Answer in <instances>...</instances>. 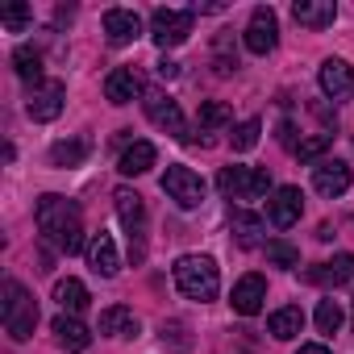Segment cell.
Listing matches in <instances>:
<instances>
[{
    "label": "cell",
    "mask_w": 354,
    "mask_h": 354,
    "mask_svg": "<svg viewBox=\"0 0 354 354\" xmlns=\"http://www.w3.org/2000/svg\"><path fill=\"white\" fill-rule=\"evenodd\" d=\"M196 121H201V129H221V125L234 121V113H230V104H221V100H205Z\"/></svg>",
    "instance_id": "obj_28"
},
{
    "label": "cell",
    "mask_w": 354,
    "mask_h": 354,
    "mask_svg": "<svg viewBox=\"0 0 354 354\" xmlns=\"http://www.w3.org/2000/svg\"><path fill=\"white\" fill-rule=\"evenodd\" d=\"M350 184H354V175H350V162H342V158H325V162L313 167V188L321 196H329V201L342 196Z\"/></svg>",
    "instance_id": "obj_12"
},
{
    "label": "cell",
    "mask_w": 354,
    "mask_h": 354,
    "mask_svg": "<svg viewBox=\"0 0 354 354\" xmlns=\"http://www.w3.org/2000/svg\"><path fill=\"white\" fill-rule=\"evenodd\" d=\"M300 213H304V192H300V188L283 184V188L271 192V201H267V221H271L275 230H292V225L300 221Z\"/></svg>",
    "instance_id": "obj_11"
},
{
    "label": "cell",
    "mask_w": 354,
    "mask_h": 354,
    "mask_svg": "<svg viewBox=\"0 0 354 354\" xmlns=\"http://www.w3.org/2000/svg\"><path fill=\"white\" fill-rule=\"evenodd\" d=\"M292 133H296V129H292V121H283V125H279V142H283V146H292Z\"/></svg>",
    "instance_id": "obj_38"
},
{
    "label": "cell",
    "mask_w": 354,
    "mask_h": 354,
    "mask_svg": "<svg viewBox=\"0 0 354 354\" xmlns=\"http://www.w3.org/2000/svg\"><path fill=\"white\" fill-rule=\"evenodd\" d=\"M0 313H5V329L13 333V342H26L38 325V300L17 279H5V304H0Z\"/></svg>",
    "instance_id": "obj_3"
},
{
    "label": "cell",
    "mask_w": 354,
    "mask_h": 354,
    "mask_svg": "<svg viewBox=\"0 0 354 354\" xmlns=\"http://www.w3.org/2000/svg\"><path fill=\"white\" fill-rule=\"evenodd\" d=\"M113 205H117V217H121V225L129 234V254H133V263H142L146 259V205L129 188H117Z\"/></svg>",
    "instance_id": "obj_5"
},
{
    "label": "cell",
    "mask_w": 354,
    "mask_h": 354,
    "mask_svg": "<svg viewBox=\"0 0 354 354\" xmlns=\"http://www.w3.org/2000/svg\"><path fill=\"white\" fill-rule=\"evenodd\" d=\"M162 192H167V201H175L180 209H201V201H205V180H201L192 167L171 162V167L162 171Z\"/></svg>",
    "instance_id": "obj_7"
},
{
    "label": "cell",
    "mask_w": 354,
    "mask_h": 354,
    "mask_svg": "<svg viewBox=\"0 0 354 354\" xmlns=\"http://www.w3.org/2000/svg\"><path fill=\"white\" fill-rule=\"evenodd\" d=\"M30 21H34V9H30V5H9V9H0V26H5L9 34H21Z\"/></svg>",
    "instance_id": "obj_31"
},
{
    "label": "cell",
    "mask_w": 354,
    "mask_h": 354,
    "mask_svg": "<svg viewBox=\"0 0 354 354\" xmlns=\"http://www.w3.org/2000/svg\"><path fill=\"white\" fill-rule=\"evenodd\" d=\"M263 300H267V279L263 275H242L238 288H234V296H230L234 313H242V317H254L263 308Z\"/></svg>",
    "instance_id": "obj_17"
},
{
    "label": "cell",
    "mask_w": 354,
    "mask_h": 354,
    "mask_svg": "<svg viewBox=\"0 0 354 354\" xmlns=\"http://www.w3.org/2000/svg\"><path fill=\"white\" fill-rule=\"evenodd\" d=\"M34 217H38L42 238H46L55 250H63V254L88 250V242H84V213H80L75 201H67V196H59V192H46V196H38Z\"/></svg>",
    "instance_id": "obj_1"
},
{
    "label": "cell",
    "mask_w": 354,
    "mask_h": 354,
    "mask_svg": "<svg viewBox=\"0 0 354 354\" xmlns=\"http://www.w3.org/2000/svg\"><path fill=\"white\" fill-rule=\"evenodd\" d=\"M154 158H158L154 142H129V146L121 150V158H117V171L133 180V175H146V171L154 167Z\"/></svg>",
    "instance_id": "obj_20"
},
{
    "label": "cell",
    "mask_w": 354,
    "mask_h": 354,
    "mask_svg": "<svg viewBox=\"0 0 354 354\" xmlns=\"http://www.w3.org/2000/svg\"><path fill=\"white\" fill-rule=\"evenodd\" d=\"M304 279L317 283V288H342V283H354V254H333L329 263L308 267Z\"/></svg>",
    "instance_id": "obj_13"
},
{
    "label": "cell",
    "mask_w": 354,
    "mask_h": 354,
    "mask_svg": "<svg viewBox=\"0 0 354 354\" xmlns=\"http://www.w3.org/2000/svg\"><path fill=\"white\" fill-rule=\"evenodd\" d=\"M175 288H180L188 300H217L221 292V271L209 254H184V259H175Z\"/></svg>",
    "instance_id": "obj_2"
},
{
    "label": "cell",
    "mask_w": 354,
    "mask_h": 354,
    "mask_svg": "<svg viewBox=\"0 0 354 354\" xmlns=\"http://www.w3.org/2000/svg\"><path fill=\"white\" fill-rule=\"evenodd\" d=\"M88 158V142L84 138H71V142H55L50 146V162L55 167H80Z\"/></svg>",
    "instance_id": "obj_26"
},
{
    "label": "cell",
    "mask_w": 354,
    "mask_h": 354,
    "mask_svg": "<svg viewBox=\"0 0 354 354\" xmlns=\"http://www.w3.org/2000/svg\"><path fill=\"white\" fill-rule=\"evenodd\" d=\"M55 300H59V308H63L67 317H80V313L88 308V300H92V296H88V288H84L80 279H71V275H67V279H59V283H55Z\"/></svg>",
    "instance_id": "obj_23"
},
{
    "label": "cell",
    "mask_w": 354,
    "mask_h": 354,
    "mask_svg": "<svg viewBox=\"0 0 354 354\" xmlns=\"http://www.w3.org/2000/svg\"><path fill=\"white\" fill-rule=\"evenodd\" d=\"M88 263H92V271L96 275H104V279H113L117 271H121V254H117V242H113V234H92L88 238Z\"/></svg>",
    "instance_id": "obj_14"
},
{
    "label": "cell",
    "mask_w": 354,
    "mask_h": 354,
    "mask_svg": "<svg viewBox=\"0 0 354 354\" xmlns=\"http://www.w3.org/2000/svg\"><path fill=\"white\" fill-rule=\"evenodd\" d=\"M292 17L304 26V30H329L337 21V5L333 0H296L292 5Z\"/></svg>",
    "instance_id": "obj_18"
},
{
    "label": "cell",
    "mask_w": 354,
    "mask_h": 354,
    "mask_svg": "<svg viewBox=\"0 0 354 354\" xmlns=\"http://www.w3.org/2000/svg\"><path fill=\"white\" fill-rule=\"evenodd\" d=\"M138 92H142V80H138L133 67H117V71H109V80H104V96H109L113 104H129Z\"/></svg>",
    "instance_id": "obj_21"
},
{
    "label": "cell",
    "mask_w": 354,
    "mask_h": 354,
    "mask_svg": "<svg viewBox=\"0 0 354 354\" xmlns=\"http://www.w3.org/2000/svg\"><path fill=\"white\" fill-rule=\"evenodd\" d=\"M158 337H162V346H171L175 354H184V350H192V337H188V325H184V321H162Z\"/></svg>",
    "instance_id": "obj_27"
},
{
    "label": "cell",
    "mask_w": 354,
    "mask_h": 354,
    "mask_svg": "<svg viewBox=\"0 0 354 354\" xmlns=\"http://www.w3.org/2000/svg\"><path fill=\"white\" fill-rule=\"evenodd\" d=\"M242 42H246L250 55H271V50L279 46V17H275L271 5H259V9L250 13V26H246Z\"/></svg>",
    "instance_id": "obj_9"
},
{
    "label": "cell",
    "mask_w": 354,
    "mask_h": 354,
    "mask_svg": "<svg viewBox=\"0 0 354 354\" xmlns=\"http://www.w3.org/2000/svg\"><path fill=\"white\" fill-rule=\"evenodd\" d=\"M50 329H55V342H59L63 350H88V346H92V329H88L80 317H67V313H59Z\"/></svg>",
    "instance_id": "obj_19"
},
{
    "label": "cell",
    "mask_w": 354,
    "mask_h": 354,
    "mask_svg": "<svg viewBox=\"0 0 354 354\" xmlns=\"http://www.w3.org/2000/svg\"><path fill=\"white\" fill-rule=\"evenodd\" d=\"M217 188H221L230 201L250 205V201H263V196L271 192V175H267V171H259V167H221Z\"/></svg>",
    "instance_id": "obj_4"
},
{
    "label": "cell",
    "mask_w": 354,
    "mask_h": 354,
    "mask_svg": "<svg viewBox=\"0 0 354 354\" xmlns=\"http://www.w3.org/2000/svg\"><path fill=\"white\" fill-rule=\"evenodd\" d=\"M317 80H321V92H325L329 100H342V96H350V88H354V75H350V63H346V59H325L321 71H317Z\"/></svg>",
    "instance_id": "obj_16"
},
{
    "label": "cell",
    "mask_w": 354,
    "mask_h": 354,
    "mask_svg": "<svg viewBox=\"0 0 354 354\" xmlns=\"http://www.w3.org/2000/svg\"><path fill=\"white\" fill-rule=\"evenodd\" d=\"M63 104H67V84H63V80H42V84H34L30 96H26V113H30L34 121H55V117L63 113Z\"/></svg>",
    "instance_id": "obj_10"
},
{
    "label": "cell",
    "mask_w": 354,
    "mask_h": 354,
    "mask_svg": "<svg viewBox=\"0 0 354 354\" xmlns=\"http://www.w3.org/2000/svg\"><path fill=\"white\" fill-rule=\"evenodd\" d=\"M142 104H146V117L162 129V133H171V138H184V142H192L188 138V121H184V113H180V104H175L167 92H158V88H150L146 96H142Z\"/></svg>",
    "instance_id": "obj_8"
},
{
    "label": "cell",
    "mask_w": 354,
    "mask_h": 354,
    "mask_svg": "<svg viewBox=\"0 0 354 354\" xmlns=\"http://www.w3.org/2000/svg\"><path fill=\"white\" fill-rule=\"evenodd\" d=\"M196 26V13L192 9H154L150 13V38L158 50H171V46H184L188 34Z\"/></svg>",
    "instance_id": "obj_6"
},
{
    "label": "cell",
    "mask_w": 354,
    "mask_h": 354,
    "mask_svg": "<svg viewBox=\"0 0 354 354\" xmlns=\"http://www.w3.org/2000/svg\"><path fill=\"white\" fill-rule=\"evenodd\" d=\"M234 234H238V242H242V246H254V242H259V234H263V221H259L254 213L238 209V213H234Z\"/></svg>",
    "instance_id": "obj_29"
},
{
    "label": "cell",
    "mask_w": 354,
    "mask_h": 354,
    "mask_svg": "<svg viewBox=\"0 0 354 354\" xmlns=\"http://www.w3.org/2000/svg\"><path fill=\"white\" fill-rule=\"evenodd\" d=\"M342 321H346V313H342L337 300H321V304H317V329H321V333H337Z\"/></svg>",
    "instance_id": "obj_30"
},
{
    "label": "cell",
    "mask_w": 354,
    "mask_h": 354,
    "mask_svg": "<svg viewBox=\"0 0 354 354\" xmlns=\"http://www.w3.org/2000/svg\"><path fill=\"white\" fill-rule=\"evenodd\" d=\"M259 133H263V121H254V117H250V121H242V125L234 129V150H238V154L254 150V146H259Z\"/></svg>",
    "instance_id": "obj_32"
},
{
    "label": "cell",
    "mask_w": 354,
    "mask_h": 354,
    "mask_svg": "<svg viewBox=\"0 0 354 354\" xmlns=\"http://www.w3.org/2000/svg\"><path fill=\"white\" fill-rule=\"evenodd\" d=\"M154 71H158V80H175V75H180V63H171V59H162V63H158Z\"/></svg>",
    "instance_id": "obj_36"
},
{
    "label": "cell",
    "mask_w": 354,
    "mask_h": 354,
    "mask_svg": "<svg viewBox=\"0 0 354 354\" xmlns=\"http://www.w3.org/2000/svg\"><path fill=\"white\" fill-rule=\"evenodd\" d=\"M329 146H333V133H317V138H304V142L296 146V158H300V162H317V158H321Z\"/></svg>",
    "instance_id": "obj_33"
},
{
    "label": "cell",
    "mask_w": 354,
    "mask_h": 354,
    "mask_svg": "<svg viewBox=\"0 0 354 354\" xmlns=\"http://www.w3.org/2000/svg\"><path fill=\"white\" fill-rule=\"evenodd\" d=\"M13 71L34 88V84H42V55L34 50V46H17L13 50Z\"/></svg>",
    "instance_id": "obj_25"
},
{
    "label": "cell",
    "mask_w": 354,
    "mask_h": 354,
    "mask_svg": "<svg viewBox=\"0 0 354 354\" xmlns=\"http://www.w3.org/2000/svg\"><path fill=\"white\" fill-rule=\"evenodd\" d=\"M267 263H275V267H300V250L292 242H267Z\"/></svg>",
    "instance_id": "obj_34"
},
{
    "label": "cell",
    "mask_w": 354,
    "mask_h": 354,
    "mask_svg": "<svg viewBox=\"0 0 354 354\" xmlns=\"http://www.w3.org/2000/svg\"><path fill=\"white\" fill-rule=\"evenodd\" d=\"M296 354H333V350H329V346H321V342H304Z\"/></svg>",
    "instance_id": "obj_37"
},
{
    "label": "cell",
    "mask_w": 354,
    "mask_h": 354,
    "mask_svg": "<svg viewBox=\"0 0 354 354\" xmlns=\"http://www.w3.org/2000/svg\"><path fill=\"white\" fill-rule=\"evenodd\" d=\"M267 329H271V337H279V342H292V337L304 329V313H300V304L275 308V313L267 317Z\"/></svg>",
    "instance_id": "obj_24"
},
{
    "label": "cell",
    "mask_w": 354,
    "mask_h": 354,
    "mask_svg": "<svg viewBox=\"0 0 354 354\" xmlns=\"http://www.w3.org/2000/svg\"><path fill=\"white\" fill-rule=\"evenodd\" d=\"M104 337H138V317H133V308H121V304H113V308H104L100 313V325H96Z\"/></svg>",
    "instance_id": "obj_22"
},
{
    "label": "cell",
    "mask_w": 354,
    "mask_h": 354,
    "mask_svg": "<svg viewBox=\"0 0 354 354\" xmlns=\"http://www.w3.org/2000/svg\"><path fill=\"white\" fill-rule=\"evenodd\" d=\"M313 113H317V121H321V125H325V129H329V133H333V129H337V113H333V109H329V104H321V100H317V104H313Z\"/></svg>",
    "instance_id": "obj_35"
},
{
    "label": "cell",
    "mask_w": 354,
    "mask_h": 354,
    "mask_svg": "<svg viewBox=\"0 0 354 354\" xmlns=\"http://www.w3.org/2000/svg\"><path fill=\"white\" fill-rule=\"evenodd\" d=\"M138 34H142V17L133 9H109L104 13V38L113 46H129Z\"/></svg>",
    "instance_id": "obj_15"
}]
</instances>
